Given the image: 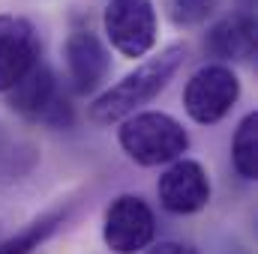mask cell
I'll return each instance as SVG.
<instances>
[{"label":"cell","instance_id":"6da1fadb","mask_svg":"<svg viewBox=\"0 0 258 254\" xmlns=\"http://www.w3.org/2000/svg\"><path fill=\"white\" fill-rule=\"evenodd\" d=\"M183 60H186V45H168L159 54L147 57L135 72H129L123 81L108 87L90 105V120L99 126H111V123H123L126 117L138 114L141 105L153 102L168 87V81L177 75Z\"/></svg>","mask_w":258,"mask_h":254},{"label":"cell","instance_id":"7a4b0ae2","mask_svg":"<svg viewBox=\"0 0 258 254\" xmlns=\"http://www.w3.org/2000/svg\"><path fill=\"white\" fill-rule=\"evenodd\" d=\"M117 141L123 153L141 168L177 162L189 147L186 129L162 111H141L126 117L123 126L117 129Z\"/></svg>","mask_w":258,"mask_h":254},{"label":"cell","instance_id":"3957f363","mask_svg":"<svg viewBox=\"0 0 258 254\" xmlns=\"http://www.w3.org/2000/svg\"><path fill=\"white\" fill-rule=\"evenodd\" d=\"M9 108L27 120H39L51 129H66L72 123V105L57 90L54 72L42 60L9 90Z\"/></svg>","mask_w":258,"mask_h":254},{"label":"cell","instance_id":"277c9868","mask_svg":"<svg viewBox=\"0 0 258 254\" xmlns=\"http://www.w3.org/2000/svg\"><path fill=\"white\" fill-rule=\"evenodd\" d=\"M237 99H240V81L231 72V66L222 63L201 66L183 87V108L201 126L219 123L234 108Z\"/></svg>","mask_w":258,"mask_h":254},{"label":"cell","instance_id":"5b68a950","mask_svg":"<svg viewBox=\"0 0 258 254\" xmlns=\"http://www.w3.org/2000/svg\"><path fill=\"white\" fill-rule=\"evenodd\" d=\"M102 27L111 48L129 60L150 54L156 45V9L150 0H108Z\"/></svg>","mask_w":258,"mask_h":254},{"label":"cell","instance_id":"8992f818","mask_svg":"<svg viewBox=\"0 0 258 254\" xmlns=\"http://www.w3.org/2000/svg\"><path fill=\"white\" fill-rule=\"evenodd\" d=\"M153 233H156L153 209L138 194H120L105 209L102 239H105V245L111 251H117V254L144 251L153 242Z\"/></svg>","mask_w":258,"mask_h":254},{"label":"cell","instance_id":"52a82bcc","mask_svg":"<svg viewBox=\"0 0 258 254\" xmlns=\"http://www.w3.org/2000/svg\"><path fill=\"white\" fill-rule=\"evenodd\" d=\"M39 36L21 15H0V93H9L39 63Z\"/></svg>","mask_w":258,"mask_h":254},{"label":"cell","instance_id":"ba28073f","mask_svg":"<svg viewBox=\"0 0 258 254\" xmlns=\"http://www.w3.org/2000/svg\"><path fill=\"white\" fill-rule=\"evenodd\" d=\"M156 191H159V203L168 212L189 215V212H198V209L207 206V200H210V180H207V171L198 162L177 159L159 177Z\"/></svg>","mask_w":258,"mask_h":254},{"label":"cell","instance_id":"9c48e42d","mask_svg":"<svg viewBox=\"0 0 258 254\" xmlns=\"http://www.w3.org/2000/svg\"><path fill=\"white\" fill-rule=\"evenodd\" d=\"M63 57H66V72H69V81H72L75 93L96 90L105 81L108 69H111L108 48L90 30H72L69 33V39L63 45Z\"/></svg>","mask_w":258,"mask_h":254},{"label":"cell","instance_id":"30bf717a","mask_svg":"<svg viewBox=\"0 0 258 254\" xmlns=\"http://www.w3.org/2000/svg\"><path fill=\"white\" fill-rule=\"evenodd\" d=\"M207 48L219 60H249L255 57V18L249 12H234L213 24L207 33Z\"/></svg>","mask_w":258,"mask_h":254},{"label":"cell","instance_id":"8fae6325","mask_svg":"<svg viewBox=\"0 0 258 254\" xmlns=\"http://www.w3.org/2000/svg\"><path fill=\"white\" fill-rule=\"evenodd\" d=\"M231 162L243 180L258 177V114H246L231 138Z\"/></svg>","mask_w":258,"mask_h":254},{"label":"cell","instance_id":"7c38bea8","mask_svg":"<svg viewBox=\"0 0 258 254\" xmlns=\"http://www.w3.org/2000/svg\"><path fill=\"white\" fill-rule=\"evenodd\" d=\"M60 218H63L60 212L42 215L39 221L27 224V227H24L21 233H15L12 239L0 242V254H30L33 248H39V242H42V239H48V236L54 233V227H57V221H60Z\"/></svg>","mask_w":258,"mask_h":254},{"label":"cell","instance_id":"4fadbf2b","mask_svg":"<svg viewBox=\"0 0 258 254\" xmlns=\"http://www.w3.org/2000/svg\"><path fill=\"white\" fill-rule=\"evenodd\" d=\"M168 18L177 27H198L216 9V0H165Z\"/></svg>","mask_w":258,"mask_h":254},{"label":"cell","instance_id":"5bb4252c","mask_svg":"<svg viewBox=\"0 0 258 254\" xmlns=\"http://www.w3.org/2000/svg\"><path fill=\"white\" fill-rule=\"evenodd\" d=\"M147 254H198V251H195L192 245H186V242H159Z\"/></svg>","mask_w":258,"mask_h":254}]
</instances>
